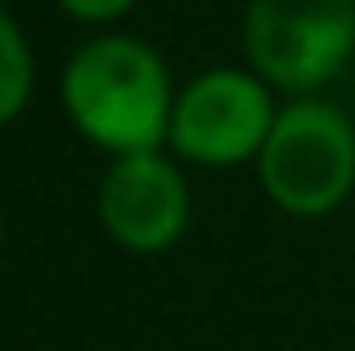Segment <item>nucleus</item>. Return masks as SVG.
Returning a JSON list of instances; mask_svg holds the SVG:
<instances>
[{
	"mask_svg": "<svg viewBox=\"0 0 355 351\" xmlns=\"http://www.w3.org/2000/svg\"><path fill=\"white\" fill-rule=\"evenodd\" d=\"M243 54L266 86L311 95L355 54V0H248Z\"/></svg>",
	"mask_w": 355,
	"mask_h": 351,
	"instance_id": "obj_3",
	"label": "nucleus"
},
{
	"mask_svg": "<svg viewBox=\"0 0 355 351\" xmlns=\"http://www.w3.org/2000/svg\"><path fill=\"white\" fill-rule=\"evenodd\" d=\"M261 189L293 216H329L355 185V126L324 99L279 108L266 149L257 153Z\"/></svg>",
	"mask_w": 355,
	"mask_h": 351,
	"instance_id": "obj_2",
	"label": "nucleus"
},
{
	"mask_svg": "<svg viewBox=\"0 0 355 351\" xmlns=\"http://www.w3.org/2000/svg\"><path fill=\"white\" fill-rule=\"evenodd\" d=\"M270 86L248 68H211L175 95L171 149L202 167H234L266 149L275 126Z\"/></svg>",
	"mask_w": 355,
	"mask_h": 351,
	"instance_id": "obj_4",
	"label": "nucleus"
},
{
	"mask_svg": "<svg viewBox=\"0 0 355 351\" xmlns=\"http://www.w3.org/2000/svg\"><path fill=\"white\" fill-rule=\"evenodd\" d=\"M99 221L130 252H166L189 225V185L157 149L121 153L99 180Z\"/></svg>",
	"mask_w": 355,
	"mask_h": 351,
	"instance_id": "obj_5",
	"label": "nucleus"
},
{
	"mask_svg": "<svg viewBox=\"0 0 355 351\" xmlns=\"http://www.w3.org/2000/svg\"><path fill=\"white\" fill-rule=\"evenodd\" d=\"M63 108L90 144L108 153H148L171 135L175 90L153 45L135 36H95L63 68Z\"/></svg>",
	"mask_w": 355,
	"mask_h": 351,
	"instance_id": "obj_1",
	"label": "nucleus"
},
{
	"mask_svg": "<svg viewBox=\"0 0 355 351\" xmlns=\"http://www.w3.org/2000/svg\"><path fill=\"white\" fill-rule=\"evenodd\" d=\"M32 50H27V36L18 32V23L0 9V126L14 122L18 113L32 99Z\"/></svg>",
	"mask_w": 355,
	"mask_h": 351,
	"instance_id": "obj_6",
	"label": "nucleus"
},
{
	"mask_svg": "<svg viewBox=\"0 0 355 351\" xmlns=\"http://www.w3.org/2000/svg\"><path fill=\"white\" fill-rule=\"evenodd\" d=\"M59 5H63V14L81 18V23H113L135 0H59Z\"/></svg>",
	"mask_w": 355,
	"mask_h": 351,
	"instance_id": "obj_7",
	"label": "nucleus"
},
{
	"mask_svg": "<svg viewBox=\"0 0 355 351\" xmlns=\"http://www.w3.org/2000/svg\"><path fill=\"white\" fill-rule=\"evenodd\" d=\"M0 243H5V216H0Z\"/></svg>",
	"mask_w": 355,
	"mask_h": 351,
	"instance_id": "obj_8",
	"label": "nucleus"
}]
</instances>
